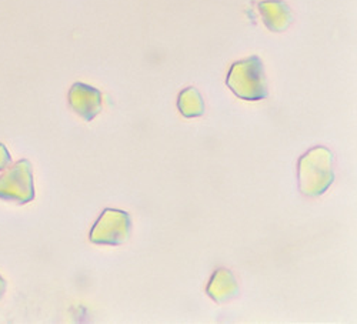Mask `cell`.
<instances>
[{"label": "cell", "mask_w": 357, "mask_h": 324, "mask_svg": "<svg viewBox=\"0 0 357 324\" xmlns=\"http://www.w3.org/2000/svg\"><path fill=\"white\" fill-rule=\"evenodd\" d=\"M178 110L186 117H196L204 113V106L200 95L195 89H188L178 98Z\"/></svg>", "instance_id": "52a82bcc"}, {"label": "cell", "mask_w": 357, "mask_h": 324, "mask_svg": "<svg viewBox=\"0 0 357 324\" xmlns=\"http://www.w3.org/2000/svg\"><path fill=\"white\" fill-rule=\"evenodd\" d=\"M0 199L19 204H26L35 199L31 162L19 160L0 176Z\"/></svg>", "instance_id": "3957f363"}, {"label": "cell", "mask_w": 357, "mask_h": 324, "mask_svg": "<svg viewBox=\"0 0 357 324\" xmlns=\"http://www.w3.org/2000/svg\"><path fill=\"white\" fill-rule=\"evenodd\" d=\"M130 217L129 213L114 209H106L91 231V242L96 245H122L129 239Z\"/></svg>", "instance_id": "277c9868"}, {"label": "cell", "mask_w": 357, "mask_h": 324, "mask_svg": "<svg viewBox=\"0 0 357 324\" xmlns=\"http://www.w3.org/2000/svg\"><path fill=\"white\" fill-rule=\"evenodd\" d=\"M230 89L245 100H260L267 96L261 62L257 57L236 63L227 77Z\"/></svg>", "instance_id": "7a4b0ae2"}, {"label": "cell", "mask_w": 357, "mask_h": 324, "mask_svg": "<svg viewBox=\"0 0 357 324\" xmlns=\"http://www.w3.org/2000/svg\"><path fill=\"white\" fill-rule=\"evenodd\" d=\"M10 162H12V157H10V153L6 149V146L0 143V170L6 169Z\"/></svg>", "instance_id": "ba28073f"}, {"label": "cell", "mask_w": 357, "mask_h": 324, "mask_svg": "<svg viewBox=\"0 0 357 324\" xmlns=\"http://www.w3.org/2000/svg\"><path fill=\"white\" fill-rule=\"evenodd\" d=\"M69 103L70 107L87 122L93 121L102 110L100 92L83 83H76L72 86L69 93Z\"/></svg>", "instance_id": "5b68a950"}, {"label": "cell", "mask_w": 357, "mask_h": 324, "mask_svg": "<svg viewBox=\"0 0 357 324\" xmlns=\"http://www.w3.org/2000/svg\"><path fill=\"white\" fill-rule=\"evenodd\" d=\"M5 291H6V281L2 279V276H0V299L3 298Z\"/></svg>", "instance_id": "9c48e42d"}, {"label": "cell", "mask_w": 357, "mask_h": 324, "mask_svg": "<svg viewBox=\"0 0 357 324\" xmlns=\"http://www.w3.org/2000/svg\"><path fill=\"white\" fill-rule=\"evenodd\" d=\"M237 293H239V287H237L236 279L231 272L226 269L218 270L207 286V294L220 304L236 298Z\"/></svg>", "instance_id": "8992f818"}, {"label": "cell", "mask_w": 357, "mask_h": 324, "mask_svg": "<svg viewBox=\"0 0 357 324\" xmlns=\"http://www.w3.org/2000/svg\"><path fill=\"white\" fill-rule=\"evenodd\" d=\"M335 180L333 155L326 147H314L299 160V186L305 196H320Z\"/></svg>", "instance_id": "6da1fadb"}]
</instances>
